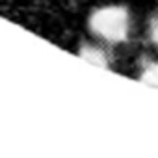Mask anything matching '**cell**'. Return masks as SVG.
<instances>
[{
    "label": "cell",
    "instance_id": "3957f363",
    "mask_svg": "<svg viewBox=\"0 0 158 158\" xmlns=\"http://www.w3.org/2000/svg\"><path fill=\"white\" fill-rule=\"evenodd\" d=\"M139 80L143 84H149V86L158 88V60H149L147 63L141 65Z\"/></svg>",
    "mask_w": 158,
    "mask_h": 158
},
{
    "label": "cell",
    "instance_id": "277c9868",
    "mask_svg": "<svg viewBox=\"0 0 158 158\" xmlns=\"http://www.w3.org/2000/svg\"><path fill=\"white\" fill-rule=\"evenodd\" d=\"M147 35H149V41L158 47V11L149 17V23H147Z\"/></svg>",
    "mask_w": 158,
    "mask_h": 158
},
{
    "label": "cell",
    "instance_id": "7a4b0ae2",
    "mask_svg": "<svg viewBox=\"0 0 158 158\" xmlns=\"http://www.w3.org/2000/svg\"><path fill=\"white\" fill-rule=\"evenodd\" d=\"M78 56L91 61L93 65H101V67H110V52L108 48L97 45V43H86L78 48Z\"/></svg>",
    "mask_w": 158,
    "mask_h": 158
},
{
    "label": "cell",
    "instance_id": "6da1fadb",
    "mask_svg": "<svg viewBox=\"0 0 158 158\" xmlns=\"http://www.w3.org/2000/svg\"><path fill=\"white\" fill-rule=\"evenodd\" d=\"M130 11L119 4H106L89 13V32L106 45L125 43L130 35Z\"/></svg>",
    "mask_w": 158,
    "mask_h": 158
}]
</instances>
